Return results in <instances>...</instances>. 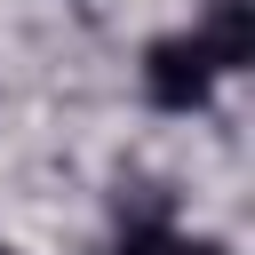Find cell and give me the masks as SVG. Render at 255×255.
Instances as JSON below:
<instances>
[{
  "label": "cell",
  "mask_w": 255,
  "mask_h": 255,
  "mask_svg": "<svg viewBox=\"0 0 255 255\" xmlns=\"http://www.w3.org/2000/svg\"><path fill=\"white\" fill-rule=\"evenodd\" d=\"M215 80H223V72H215V56L199 48V32L151 40V56H143V88H151V104H167V112L207 104V88H215Z\"/></svg>",
  "instance_id": "1"
},
{
  "label": "cell",
  "mask_w": 255,
  "mask_h": 255,
  "mask_svg": "<svg viewBox=\"0 0 255 255\" xmlns=\"http://www.w3.org/2000/svg\"><path fill=\"white\" fill-rule=\"evenodd\" d=\"M175 255H223V247H215V239H183Z\"/></svg>",
  "instance_id": "2"
},
{
  "label": "cell",
  "mask_w": 255,
  "mask_h": 255,
  "mask_svg": "<svg viewBox=\"0 0 255 255\" xmlns=\"http://www.w3.org/2000/svg\"><path fill=\"white\" fill-rule=\"evenodd\" d=\"M0 255H8V247H0Z\"/></svg>",
  "instance_id": "3"
}]
</instances>
